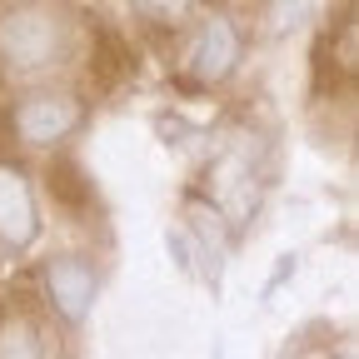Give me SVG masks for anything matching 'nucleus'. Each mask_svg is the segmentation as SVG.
I'll use <instances>...</instances> for the list:
<instances>
[]
</instances>
